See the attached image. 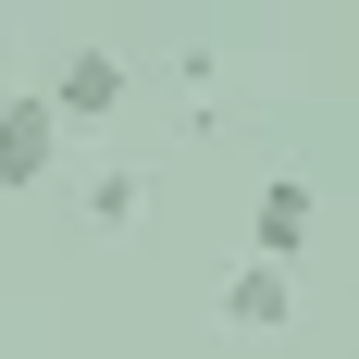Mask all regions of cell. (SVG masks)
<instances>
[{"label": "cell", "instance_id": "obj_2", "mask_svg": "<svg viewBox=\"0 0 359 359\" xmlns=\"http://www.w3.org/2000/svg\"><path fill=\"white\" fill-rule=\"evenodd\" d=\"M310 211H323V198H310V174H273V186L248 198V260L297 273V248H310Z\"/></svg>", "mask_w": 359, "mask_h": 359}, {"label": "cell", "instance_id": "obj_3", "mask_svg": "<svg viewBox=\"0 0 359 359\" xmlns=\"http://www.w3.org/2000/svg\"><path fill=\"white\" fill-rule=\"evenodd\" d=\"M50 111H62V124H100V111H124V62L74 37L62 62H50Z\"/></svg>", "mask_w": 359, "mask_h": 359}, {"label": "cell", "instance_id": "obj_5", "mask_svg": "<svg viewBox=\"0 0 359 359\" xmlns=\"http://www.w3.org/2000/svg\"><path fill=\"white\" fill-rule=\"evenodd\" d=\"M137 211H149V174H137V161H100V174H87V223H100V236H124Z\"/></svg>", "mask_w": 359, "mask_h": 359}, {"label": "cell", "instance_id": "obj_6", "mask_svg": "<svg viewBox=\"0 0 359 359\" xmlns=\"http://www.w3.org/2000/svg\"><path fill=\"white\" fill-rule=\"evenodd\" d=\"M347 37H359V0H347Z\"/></svg>", "mask_w": 359, "mask_h": 359}, {"label": "cell", "instance_id": "obj_4", "mask_svg": "<svg viewBox=\"0 0 359 359\" xmlns=\"http://www.w3.org/2000/svg\"><path fill=\"white\" fill-rule=\"evenodd\" d=\"M223 323H236V334H273V323H297V273H273V260H248V273L223 285Z\"/></svg>", "mask_w": 359, "mask_h": 359}, {"label": "cell", "instance_id": "obj_1", "mask_svg": "<svg viewBox=\"0 0 359 359\" xmlns=\"http://www.w3.org/2000/svg\"><path fill=\"white\" fill-rule=\"evenodd\" d=\"M62 111H50V87H37V100H0V198H37V186L62 174Z\"/></svg>", "mask_w": 359, "mask_h": 359}]
</instances>
